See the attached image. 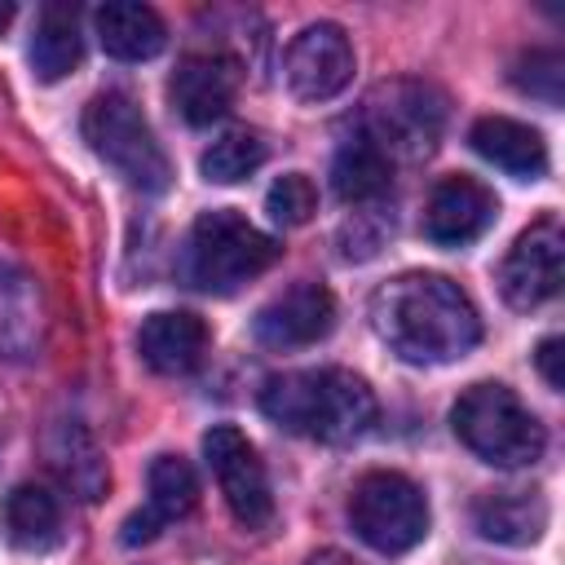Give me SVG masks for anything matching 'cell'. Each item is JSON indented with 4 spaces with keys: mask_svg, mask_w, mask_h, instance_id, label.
<instances>
[{
    "mask_svg": "<svg viewBox=\"0 0 565 565\" xmlns=\"http://www.w3.org/2000/svg\"><path fill=\"white\" fill-rule=\"evenodd\" d=\"M375 335L415 366H441L463 358L481 340L472 300L441 274H397L371 296Z\"/></svg>",
    "mask_w": 565,
    "mask_h": 565,
    "instance_id": "1",
    "label": "cell"
},
{
    "mask_svg": "<svg viewBox=\"0 0 565 565\" xmlns=\"http://www.w3.org/2000/svg\"><path fill=\"white\" fill-rule=\"evenodd\" d=\"M260 411L296 437L344 446L375 424V393L362 375L340 366L287 371L260 388Z\"/></svg>",
    "mask_w": 565,
    "mask_h": 565,
    "instance_id": "2",
    "label": "cell"
},
{
    "mask_svg": "<svg viewBox=\"0 0 565 565\" xmlns=\"http://www.w3.org/2000/svg\"><path fill=\"white\" fill-rule=\"evenodd\" d=\"M282 256L278 238L256 230L234 207H212L190 225L185 252H181V278L207 296H230L243 282L260 278Z\"/></svg>",
    "mask_w": 565,
    "mask_h": 565,
    "instance_id": "3",
    "label": "cell"
},
{
    "mask_svg": "<svg viewBox=\"0 0 565 565\" xmlns=\"http://www.w3.org/2000/svg\"><path fill=\"white\" fill-rule=\"evenodd\" d=\"M446 132V97L424 79L375 84L358 115V137L371 141L388 163H419Z\"/></svg>",
    "mask_w": 565,
    "mask_h": 565,
    "instance_id": "4",
    "label": "cell"
},
{
    "mask_svg": "<svg viewBox=\"0 0 565 565\" xmlns=\"http://www.w3.org/2000/svg\"><path fill=\"white\" fill-rule=\"evenodd\" d=\"M455 437L494 468H525L543 455L547 433L508 384H472L450 406Z\"/></svg>",
    "mask_w": 565,
    "mask_h": 565,
    "instance_id": "5",
    "label": "cell"
},
{
    "mask_svg": "<svg viewBox=\"0 0 565 565\" xmlns=\"http://www.w3.org/2000/svg\"><path fill=\"white\" fill-rule=\"evenodd\" d=\"M84 137L102 163H110L132 190L163 194L172 181V163L154 141L141 106L128 93H97L84 106Z\"/></svg>",
    "mask_w": 565,
    "mask_h": 565,
    "instance_id": "6",
    "label": "cell"
},
{
    "mask_svg": "<svg viewBox=\"0 0 565 565\" xmlns=\"http://www.w3.org/2000/svg\"><path fill=\"white\" fill-rule=\"evenodd\" d=\"M349 521L380 556H402L428 534L424 490L402 472H366L349 494Z\"/></svg>",
    "mask_w": 565,
    "mask_h": 565,
    "instance_id": "7",
    "label": "cell"
},
{
    "mask_svg": "<svg viewBox=\"0 0 565 565\" xmlns=\"http://www.w3.org/2000/svg\"><path fill=\"white\" fill-rule=\"evenodd\" d=\"M203 459H207L234 521L247 530H265L274 521V494H269V477H265L256 446L234 424H216L203 433Z\"/></svg>",
    "mask_w": 565,
    "mask_h": 565,
    "instance_id": "8",
    "label": "cell"
},
{
    "mask_svg": "<svg viewBox=\"0 0 565 565\" xmlns=\"http://www.w3.org/2000/svg\"><path fill=\"white\" fill-rule=\"evenodd\" d=\"M561 274H565V234H561V221L556 216H543L503 256V265H499V291H503V300L512 309L530 313V309L547 305L561 291Z\"/></svg>",
    "mask_w": 565,
    "mask_h": 565,
    "instance_id": "9",
    "label": "cell"
},
{
    "mask_svg": "<svg viewBox=\"0 0 565 565\" xmlns=\"http://www.w3.org/2000/svg\"><path fill=\"white\" fill-rule=\"evenodd\" d=\"M287 88L300 102H331L353 79V44L335 22H309L282 57Z\"/></svg>",
    "mask_w": 565,
    "mask_h": 565,
    "instance_id": "10",
    "label": "cell"
},
{
    "mask_svg": "<svg viewBox=\"0 0 565 565\" xmlns=\"http://www.w3.org/2000/svg\"><path fill=\"white\" fill-rule=\"evenodd\" d=\"M243 84V66L230 53H185L168 79V102L190 128H207L230 115Z\"/></svg>",
    "mask_w": 565,
    "mask_h": 565,
    "instance_id": "11",
    "label": "cell"
},
{
    "mask_svg": "<svg viewBox=\"0 0 565 565\" xmlns=\"http://www.w3.org/2000/svg\"><path fill=\"white\" fill-rule=\"evenodd\" d=\"M331 327H335V296L322 282H296L256 313L252 335L265 349L287 353V349H309V344L327 340Z\"/></svg>",
    "mask_w": 565,
    "mask_h": 565,
    "instance_id": "12",
    "label": "cell"
},
{
    "mask_svg": "<svg viewBox=\"0 0 565 565\" xmlns=\"http://www.w3.org/2000/svg\"><path fill=\"white\" fill-rule=\"evenodd\" d=\"M499 199L477 177H446L433 185L424 203V238L437 247H463L477 243L494 225Z\"/></svg>",
    "mask_w": 565,
    "mask_h": 565,
    "instance_id": "13",
    "label": "cell"
},
{
    "mask_svg": "<svg viewBox=\"0 0 565 565\" xmlns=\"http://www.w3.org/2000/svg\"><path fill=\"white\" fill-rule=\"evenodd\" d=\"M150 499H146V508L141 512H132L128 521H124V543L128 547H137V543H150L168 521H177V516H185L194 503H199V477H194V468L181 459V455H159L154 463H150Z\"/></svg>",
    "mask_w": 565,
    "mask_h": 565,
    "instance_id": "14",
    "label": "cell"
},
{
    "mask_svg": "<svg viewBox=\"0 0 565 565\" xmlns=\"http://www.w3.org/2000/svg\"><path fill=\"white\" fill-rule=\"evenodd\" d=\"M137 353L159 375H190V371H199V362L207 353V327H203V318H194L185 309H159L141 322Z\"/></svg>",
    "mask_w": 565,
    "mask_h": 565,
    "instance_id": "15",
    "label": "cell"
},
{
    "mask_svg": "<svg viewBox=\"0 0 565 565\" xmlns=\"http://www.w3.org/2000/svg\"><path fill=\"white\" fill-rule=\"evenodd\" d=\"M468 141H472V150H477L486 163L503 168V172L516 177V181H539V177L547 172V146H543V137H539L530 124H521V119L486 115V119L472 124Z\"/></svg>",
    "mask_w": 565,
    "mask_h": 565,
    "instance_id": "16",
    "label": "cell"
},
{
    "mask_svg": "<svg viewBox=\"0 0 565 565\" xmlns=\"http://www.w3.org/2000/svg\"><path fill=\"white\" fill-rule=\"evenodd\" d=\"M472 525L490 543L530 547L547 530V503L539 490H490L472 503Z\"/></svg>",
    "mask_w": 565,
    "mask_h": 565,
    "instance_id": "17",
    "label": "cell"
},
{
    "mask_svg": "<svg viewBox=\"0 0 565 565\" xmlns=\"http://www.w3.org/2000/svg\"><path fill=\"white\" fill-rule=\"evenodd\" d=\"M97 40L119 62H146L168 44V26L150 4L137 0H106L97 9Z\"/></svg>",
    "mask_w": 565,
    "mask_h": 565,
    "instance_id": "18",
    "label": "cell"
},
{
    "mask_svg": "<svg viewBox=\"0 0 565 565\" xmlns=\"http://www.w3.org/2000/svg\"><path fill=\"white\" fill-rule=\"evenodd\" d=\"M49 459L57 468V477L84 499V503H97L110 486V472H106V459L97 450V441L88 437V428L79 419H57L53 433H49Z\"/></svg>",
    "mask_w": 565,
    "mask_h": 565,
    "instance_id": "19",
    "label": "cell"
},
{
    "mask_svg": "<svg viewBox=\"0 0 565 565\" xmlns=\"http://www.w3.org/2000/svg\"><path fill=\"white\" fill-rule=\"evenodd\" d=\"M84 57V35H79V13L75 4H44L31 31V71L53 84L71 75Z\"/></svg>",
    "mask_w": 565,
    "mask_h": 565,
    "instance_id": "20",
    "label": "cell"
},
{
    "mask_svg": "<svg viewBox=\"0 0 565 565\" xmlns=\"http://www.w3.org/2000/svg\"><path fill=\"white\" fill-rule=\"evenodd\" d=\"M331 185L349 207H380L393 190V163L362 137L344 141L331 163Z\"/></svg>",
    "mask_w": 565,
    "mask_h": 565,
    "instance_id": "21",
    "label": "cell"
},
{
    "mask_svg": "<svg viewBox=\"0 0 565 565\" xmlns=\"http://www.w3.org/2000/svg\"><path fill=\"white\" fill-rule=\"evenodd\" d=\"M0 521L18 552H49L62 543V503L44 486H18L4 499Z\"/></svg>",
    "mask_w": 565,
    "mask_h": 565,
    "instance_id": "22",
    "label": "cell"
},
{
    "mask_svg": "<svg viewBox=\"0 0 565 565\" xmlns=\"http://www.w3.org/2000/svg\"><path fill=\"white\" fill-rule=\"evenodd\" d=\"M40 327L44 318L35 282L9 260H0V349L9 358H31L40 349Z\"/></svg>",
    "mask_w": 565,
    "mask_h": 565,
    "instance_id": "23",
    "label": "cell"
},
{
    "mask_svg": "<svg viewBox=\"0 0 565 565\" xmlns=\"http://www.w3.org/2000/svg\"><path fill=\"white\" fill-rule=\"evenodd\" d=\"M265 159H269V150H265V141H260L256 132H225V137H216V141L203 150L199 168H203L207 181L234 185V181L252 177Z\"/></svg>",
    "mask_w": 565,
    "mask_h": 565,
    "instance_id": "24",
    "label": "cell"
},
{
    "mask_svg": "<svg viewBox=\"0 0 565 565\" xmlns=\"http://www.w3.org/2000/svg\"><path fill=\"white\" fill-rule=\"evenodd\" d=\"M512 84L543 106H561V84H565V57L556 49H530L512 66Z\"/></svg>",
    "mask_w": 565,
    "mask_h": 565,
    "instance_id": "25",
    "label": "cell"
},
{
    "mask_svg": "<svg viewBox=\"0 0 565 565\" xmlns=\"http://www.w3.org/2000/svg\"><path fill=\"white\" fill-rule=\"evenodd\" d=\"M265 207H269V216H274L278 225H305V221H313V212H318V190H313V181H309L305 172H287V177H278V181L269 185Z\"/></svg>",
    "mask_w": 565,
    "mask_h": 565,
    "instance_id": "26",
    "label": "cell"
},
{
    "mask_svg": "<svg viewBox=\"0 0 565 565\" xmlns=\"http://www.w3.org/2000/svg\"><path fill=\"white\" fill-rule=\"evenodd\" d=\"M561 349H565V344H561L556 335H547V340L539 344V353H534V362H539V371H543V380H547L552 388H565V366H561L565 353H561Z\"/></svg>",
    "mask_w": 565,
    "mask_h": 565,
    "instance_id": "27",
    "label": "cell"
},
{
    "mask_svg": "<svg viewBox=\"0 0 565 565\" xmlns=\"http://www.w3.org/2000/svg\"><path fill=\"white\" fill-rule=\"evenodd\" d=\"M309 565H358L353 556H344V552H335V547H327V552H313L309 556Z\"/></svg>",
    "mask_w": 565,
    "mask_h": 565,
    "instance_id": "28",
    "label": "cell"
},
{
    "mask_svg": "<svg viewBox=\"0 0 565 565\" xmlns=\"http://www.w3.org/2000/svg\"><path fill=\"white\" fill-rule=\"evenodd\" d=\"M9 22H13V4H9V0H0V31H4Z\"/></svg>",
    "mask_w": 565,
    "mask_h": 565,
    "instance_id": "29",
    "label": "cell"
}]
</instances>
